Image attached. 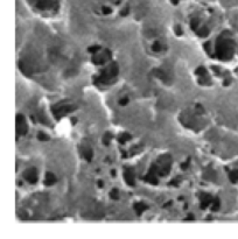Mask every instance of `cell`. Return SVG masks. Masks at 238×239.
<instances>
[{"label": "cell", "mask_w": 238, "mask_h": 239, "mask_svg": "<svg viewBox=\"0 0 238 239\" xmlns=\"http://www.w3.org/2000/svg\"><path fill=\"white\" fill-rule=\"evenodd\" d=\"M179 1H180V0H172V2H173V4H178Z\"/></svg>", "instance_id": "f1b7e54d"}, {"label": "cell", "mask_w": 238, "mask_h": 239, "mask_svg": "<svg viewBox=\"0 0 238 239\" xmlns=\"http://www.w3.org/2000/svg\"><path fill=\"white\" fill-rule=\"evenodd\" d=\"M32 1L35 7L41 11H48V9H54L57 6V2L54 0H29Z\"/></svg>", "instance_id": "5b68a950"}, {"label": "cell", "mask_w": 238, "mask_h": 239, "mask_svg": "<svg viewBox=\"0 0 238 239\" xmlns=\"http://www.w3.org/2000/svg\"><path fill=\"white\" fill-rule=\"evenodd\" d=\"M130 139H131V135L127 134V133H123V134H120V135L118 137V141H119L120 144H125L126 141H129Z\"/></svg>", "instance_id": "9a60e30c"}, {"label": "cell", "mask_w": 238, "mask_h": 239, "mask_svg": "<svg viewBox=\"0 0 238 239\" xmlns=\"http://www.w3.org/2000/svg\"><path fill=\"white\" fill-rule=\"evenodd\" d=\"M154 75H155V77L160 78V79H162V81H165V82L169 79L167 73H166L165 70H162V69H155V70H154Z\"/></svg>", "instance_id": "7c38bea8"}, {"label": "cell", "mask_w": 238, "mask_h": 239, "mask_svg": "<svg viewBox=\"0 0 238 239\" xmlns=\"http://www.w3.org/2000/svg\"><path fill=\"white\" fill-rule=\"evenodd\" d=\"M118 73H119V69H118L117 63L112 62L106 69L102 70V73L99 74L97 81L100 83H104V84H107V83L111 82L112 79H115L116 77H117V75H118Z\"/></svg>", "instance_id": "3957f363"}, {"label": "cell", "mask_w": 238, "mask_h": 239, "mask_svg": "<svg viewBox=\"0 0 238 239\" xmlns=\"http://www.w3.org/2000/svg\"><path fill=\"white\" fill-rule=\"evenodd\" d=\"M200 201H201V208H202V209H205V208H208L209 204L213 203L214 197L211 195L207 194V192H203V194L201 195V197H200Z\"/></svg>", "instance_id": "30bf717a"}, {"label": "cell", "mask_w": 238, "mask_h": 239, "mask_svg": "<svg viewBox=\"0 0 238 239\" xmlns=\"http://www.w3.org/2000/svg\"><path fill=\"white\" fill-rule=\"evenodd\" d=\"M196 33L198 34V36H201V37H203V36H207L208 34H209V29L207 28V27H201L200 29H197Z\"/></svg>", "instance_id": "2e32d148"}, {"label": "cell", "mask_w": 238, "mask_h": 239, "mask_svg": "<svg viewBox=\"0 0 238 239\" xmlns=\"http://www.w3.org/2000/svg\"><path fill=\"white\" fill-rule=\"evenodd\" d=\"M215 53H216V56L223 61L230 60L233 56L235 43L227 33H223L218 36L216 41V46H215Z\"/></svg>", "instance_id": "6da1fadb"}, {"label": "cell", "mask_w": 238, "mask_h": 239, "mask_svg": "<svg viewBox=\"0 0 238 239\" xmlns=\"http://www.w3.org/2000/svg\"><path fill=\"white\" fill-rule=\"evenodd\" d=\"M198 27H200V20L198 19H193L191 20V29L196 32L198 29Z\"/></svg>", "instance_id": "d6986e66"}, {"label": "cell", "mask_w": 238, "mask_h": 239, "mask_svg": "<svg viewBox=\"0 0 238 239\" xmlns=\"http://www.w3.org/2000/svg\"><path fill=\"white\" fill-rule=\"evenodd\" d=\"M110 141H111V134L110 133H105V135L103 137V144L105 146H107L110 144Z\"/></svg>", "instance_id": "ffe728a7"}, {"label": "cell", "mask_w": 238, "mask_h": 239, "mask_svg": "<svg viewBox=\"0 0 238 239\" xmlns=\"http://www.w3.org/2000/svg\"><path fill=\"white\" fill-rule=\"evenodd\" d=\"M37 139L41 141H47V140H49V137H48L47 134H44L43 132H40L37 134Z\"/></svg>", "instance_id": "44dd1931"}, {"label": "cell", "mask_w": 238, "mask_h": 239, "mask_svg": "<svg viewBox=\"0 0 238 239\" xmlns=\"http://www.w3.org/2000/svg\"><path fill=\"white\" fill-rule=\"evenodd\" d=\"M126 13H129V7H126V8L122 12V15H126Z\"/></svg>", "instance_id": "4316f807"}, {"label": "cell", "mask_w": 238, "mask_h": 239, "mask_svg": "<svg viewBox=\"0 0 238 239\" xmlns=\"http://www.w3.org/2000/svg\"><path fill=\"white\" fill-rule=\"evenodd\" d=\"M229 177H230V181L232 182V183L238 182V170H232L229 174Z\"/></svg>", "instance_id": "e0dca14e"}, {"label": "cell", "mask_w": 238, "mask_h": 239, "mask_svg": "<svg viewBox=\"0 0 238 239\" xmlns=\"http://www.w3.org/2000/svg\"><path fill=\"white\" fill-rule=\"evenodd\" d=\"M152 50H153L154 53H159V51L161 50V44H160L159 42H154L153 46H152Z\"/></svg>", "instance_id": "7402d4cb"}, {"label": "cell", "mask_w": 238, "mask_h": 239, "mask_svg": "<svg viewBox=\"0 0 238 239\" xmlns=\"http://www.w3.org/2000/svg\"><path fill=\"white\" fill-rule=\"evenodd\" d=\"M124 180L125 182L131 186V187H134V183H135V180H134V172L132 168H126L125 172H124Z\"/></svg>", "instance_id": "9c48e42d"}, {"label": "cell", "mask_w": 238, "mask_h": 239, "mask_svg": "<svg viewBox=\"0 0 238 239\" xmlns=\"http://www.w3.org/2000/svg\"><path fill=\"white\" fill-rule=\"evenodd\" d=\"M75 108L73 105H70V104H67V103H60L57 105H55V106H53V113L54 115L60 119V118H62L63 115H68V113H70L71 111H74Z\"/></svg>", "instance_id": "277c9868"}, {"label": "cell", "mask_w": 238, "mask_h": 239, "mask_svg": "<svg viewBox=\"0 0 238 239\" xmlns=\"http://www.w3.org/2000/svg\"><path fill=\"white\" fill-rule=\"evenodd\" d=\"M110 197L112 199H119V192L117 189H113L111 192H110Z\"/></svg>", "instance_id": "603a6c76"}, {"label": "cell", "mask_w": 238, "mask_h": 239, "mask_svg": "<svg viewBox=\"0 0 238 239\" xmlns=\"http://www.w3.org/2000/svg\"><path fill=\"white\" fill-rule=\"evenodd\" d=\"M103 13H104V14H110V13H111V8H109V7H103Z\"/></svg>", "instance_id": "484cf974"}, {"label": "cell", "mask_w": 238, "mask_h": 239, "mask_svg": "<svg viewBox=\"0 0 238 239\" xmlns=\"http://www.w3.org/2000/svg\"><path fill=\"white\" fill-rule=\"evenodd\" d=\"M27 132H28V127H27V123H26L24 115H17V133L19 135H25Z\"/></svg>", "instance_id": "52a82bcc"}, {"label": "cell", "mask_w": 238, "mask_h": 239, "mask_svg": "<svg viewBox=\"0 0 238 239\" xmlns=\"http://www.w3.org/2000/svg\"><path fill=\"white\" fill-rule=\"evenodd\" d=\"M127 104H129V98H127V97H125V98L119 100V105H122V106H125V105H127Z\"/></svg>", "instance_id": "d4e9b609"}, {"label": "cell", "mask_w": 238, "mask_h": 239, "mask_svg": "<svg viewBox=\"0 0 238 239\" xmlns=\"http://www.w3.org/2000/svg\"><path fill=\"white\" fill-rule=\"evenodd\" d=\"M99 50H100V47H99V46H93V47H90V48H89V51L92 53V54L98 53Z\"/></svg>", "instance_id": "cb8c5ba5"}, {"label": "cell", "mask_w": 238, "mask_h": 239, "mask_svg": "<svg viewBox=\"0 0 238 239\" xmlns=\"http://www.w3.org/2000/svg\"><path fill=\"white\" fill-rule=\"evenodd\" d=\"M24 179L31 184H34L37 182V172L35 168H28L24 173Z\"/></svg>", "instance_id": "ba28073f"}, {"label": "cell", "mask_w": 238, "mask_h": 239, "mask_svg": "<svg viewBox=\"0 0 238 239\" xmlns=\"http://www.w3.org/2000/svg\"><path fill=\"white\" fill-rule=\"evenodd\" d=\"M98 186H99V187H103V182H102V181H99V182H98Z\"/></svg>", "instance_id": "f546056e"}, {"label": "cell", "mask_w": 238, "mask_h": 239, "mask_svg": "<svg viewBox=\"0 0 238 239\" xmlns=\"http://www.w3.org/2000/svg\"><path fill=\"white\" fill-rule=\"evenodd\" d=\"M220 209V199L216 197L214 198L213 203H211V211H217Z\"/></svg>", "instance_id": "ac0fdd59"}, {"label": "cell", "mask_w": 238, "mask_h": 239, "mask_svg": "<svg viewBox=\"0 0 238 239\" xmlns=\"http://www.w3.org/2000/svg\"><path fill=\"white\" fill-rule=\"evenodd\" d=\"M82 154L86 161H91V160H92V150H91V148H88V147L83 148Z\"/></svg>", "instance_id": "5bb4252c"}, {"label": "cell", "mask_w": 238, "mask_h": 239, "mask_svg": "<svg viewBox=\"0 0 238 239\" xmlns=\"http://www.w3.org/2000/svg\"><path fill=\"white\" fill-rule=\"evenodd\" d=\"M111 58V51L110 50H104V51H102L100 53V50H99L98 53H96L95 55H93V57H92V62L95 63V64H104L105 62H107Z\"/></svg>", "instance_id": "8992f818"}, {"label": "cell", "mask_w": 238, "mask_h": 239, "mask_svg": "<svg viewBox=\"0 0 238 239\" xmlns=\"http://www.w3.org/2000/svg\"><path fill=\"white\" fill-rule=\"evenodd\" d=\"M56 181H57V179H56V176L53 173L48 172V173L46 174V176H44V184L46 186H53V184L56 183Z\"/></svg>", "instance_id": "8fae6325"}, {"label": "cell", "mask_w": 238, "mask_h": 239, "mask_svg": "<svg viewBox=\"0 0 238 239\" xmlns=\"http://www.w3.org/2000/svg\"><path fill=\"white\" fill-rule=\"evenodd\" d=\"M133 208H134V210H135L137 214L141 215L146 209H147V205H146L145 203H142V202H137V203L133 205Z\"/></svg>", "instance_id": "4fadbf2b"}, {"label": "cell", "mask_w": 238, "mask_h": 239, "mask_svg": "<svg viewBox=\"0 0 238 239\" xmlns=\"http://www.w3.org/2000/svg\"><path fill=\"white\" fill-rule=\"evenodd\" d=\"M171 167H172V159L168 154L161 155L156 160L155 162L152 165V167L149 168V173L154 174V175H159V176H165L171 172Z\"/></svg>", "instance_id": "7a4b0ae2"}, {"label": "cell", "mask_w": 238, "mask_h": 239, "mask_svg": "<svg viewBox=\"0 0 238 239\" xmlns=\"http://www.w3.org/2000/svg\"><path fill=\"white\" fill-rule=\"evenodd\" d=\"M191 219H194V217H193V216H189V217L187 218V219H186V221H191Z\"/></svg>", "instance_id": "83f0119b"}]
</instances>
